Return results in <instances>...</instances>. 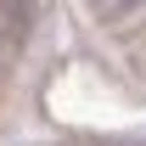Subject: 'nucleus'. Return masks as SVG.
Here are the masks:
<instances>
[{"label":"nucleus","mask_w":146,"mask_h":146,"mask_svg":"<svg viewBox=\"0 0 146 146\" xmlns=\"http://www.w3.org/2000/svg\"><path fill=\"white\" fill-rule=\"evenodd\" d=\"M96 17H107V23H129V17H141L146 11V0H84Z\"/></svg>","instance_id":"nucleus-1"}]
</instances>
